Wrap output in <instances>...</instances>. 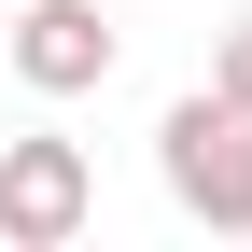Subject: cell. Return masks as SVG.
<instances>
[{
  "mask_svg": "<svg viewBox=\"0 0 252 252\" xmlns=\"http://www.w3.org/2000/svg\"><path fill=\"white\" fill-rule=\"evenodd\" d=\"M154 182H168L210 238H252V112H224L210 84L168 98V126H154Z\"/></svg>",
  "mask_w": 252,
  "mask_h": 252,
  "instance_id": "obj_1",
  "label": "cell"
},
{
  "mask_svg": "<svg viewBox=\"0 0 252 252\" xmlns=\"http://www.w3.org/2000/svg\"><path fill=\"white\" fill-rule=\"evenodd\" d=\"M84 224H98V168H84V140H56V126L0 140V238H14V252H70Z\"/></svg>",
  "mask_w": 252,
  "mask_h": 252,
  "instance_id": "obj_2",
  "label": "cell"
},
{
  "mask_svg": "<svg viewBox=\"0 0 252 252\" xmlns=\"http://www.w3.org/2000/svg\"><path fill=\"white\" fill-rule=\"evenodd\" d=\"M0 56H14V84H28V98H84V84H112L126 28L98 14V0H28V14L0 28Z\"/></svg>",
  "mask_w": 252,
  "mask_h": 252,
  "instance_id": "obj_3",
  "label": "cell"
},
{
  "mask_svg": "<svg viewBox=\"0 0 252 252\" xmlns=\"http://www.w3.org/2000/svg\"><path fill=\"white\" fill-rule=\"evenodd\" d=\"M210 98H224V112H252V14L210 42Z\"/></svg>",
  "mask_w": 252,
  "mask_h": 252,
  "instance_id": "obj_4",
  "label": "cell"
}]
</instances>
